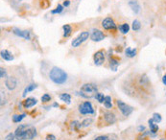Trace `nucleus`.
Masks as SVG:
<instances>
[{
  "mask_svg": "<svg viewBox=\"0 0 166 140\" xmlns=\"http://www.w3.org/2000/svg\"><path fill=\"white\" fill-rule=\"evenodd\" d=\"M105 38L106 36L104 35V33L98 29H94L92 31L91 35H90V39H91L92 41H95V42L101 41V40H103Z\"/></svg>",
  "mask_w": 166,
  "mask_h": 140,
  "instance_id": "1a4fd4ad",
  "label": "nucleus"
},
{
  "mask_svg": "<svg viewBox=\"0 0 166 140\" xmlns=\"http://www.w3.org/2000/svg\"><path fill=\"white\" fill-rule=\"evenodd\" d=\"M49 78L53 83H56V85H62V83H64L66 82L67 74L62 69H61V68L54 66L51 70H50Z\"/></svg>",
  "mask_w": 166,
  "mask_h": 140,
  "instance_id": "f03ea898",
  "label": "nucleus"
},
{
  "mask_svg": "<svg viewBox=\"0 0 166 140\" xmlns=\"http://www.w3.org/2000/svg\"><path fill=\"white\" fill-rule=\"evenodd\" d=\"M62 29H64V38H67V37H69V35L72 32L71 26L68 25V24H65V25L62 26Z\"/></svg>",
  "mask_w": 166,
  "mask_h": 140,
  "instance_id": "412c9836",
  "label": "nucleus"
},
{
  "mask_svg": "<svg viewBox=\"0 0 166 140\" xmlns=\"http://www.w3.org/2000/svg\"><path fill=\"white\" fill-rule=\"evenodd\" d=\"M104 106L106 107V108H112V104H111V96H106V97H105Z\"/></svg>",
  "mask_w": 166,
  "mask_h": 140,
  "instance_id": "5701e85b",
  "label": "nucleus"
},
{
  "mask_svg": "<svg viewBox=\"0 0 166 140\" xmlns=\"http://www.w3.org/2000/svg\"><path fill=\"white\" fill-rule=\"evenodd\" d=\"M80 128H82V125H81V123H79L78 121H73V122L71 123V129L72 130H78Z\"/></svg>",
  "mask_w": 166,
  "mask_h": 140,
  "instance_id": "cd10ccee",
  "label": "nucleus"
},
{
  "mask_svg": "<svg viewBox=\"0 0 166 140\" xmlns=\"http://www.w3.org/2000/svg\"><path fill=\"white\" fill-rule=\"evenodd\" d=\"M46 140H56V136L53 134H48L46 136Z\"/></svg>",
  "mask_w": 166,
  "mask_h": 140,
  "instance_id": "72a5a7b5",
  "label": "nucleus"
},
{
  "mask_svg": "<svg viewBox=\"0 0 166 140\" xmlns=\"http://www.w3.org/2000/svg\"><path fill=\"white\" fill-rule=\"evenodd\" d=\"M5 104V98L3 99V91H1V106Z\"/></svg>",
  "mask_w": 166,
  "mask_h": 140,
  "instance_id": "4c0bfd02",
  "label": "nucleus"
},
{
  "mask_svg": "<svg viewBox=\"0 0 166 140\" xmlns=\"http://www.w3.org/2000/svg\"><path fill=\"white\" fill-rule=\"evenodd\" d=\"M59 99H61L62 102L66 103V104H70L71 102V96L68 94V93H62V94L59 95Z\"/></svg>",
  "mask_w": 166,
  "mask_h": 140,
  "instance_id": "aec40b11",
  "label": "nucleus"
},
{
  "mask_svg": "<svg viewBox=\"0 0 166 140\" xmlns=\"http://www.w3.org/2000/svg\"><path fill=\"white\" fill-rule=\"evenodd\" d=\"M26 116V114L23 113L21 115H18V114H15L14 116H12V121H14L15 123H19L21 120L23 119V118Z\"/></svg>",
  "mask_w": 166,
  "mask_h": 140,
  "instance_id": "b1692460",
  "label": "nucleus"
},
{
  "mask_svg": "<svg viewBox=\"0 0 166 140\" xmlns=\"http://www.w3.org/2000/svg\"><path fill=\"white\" fill-rule=\"evenodd\" d=\"M119 31L122 33V34H128L129 33V31H130V26H129V24L128 23H123V24H121L120 26H119Z\"/></svg>",
  "mask_w": 166,
  "mask_h": 140,
  "instance_id": "4be33fe9",
  "label": "nucleus"
},
{
  "mask_svg": "<svg viewBox=\"0 0 166 140\" xmlns=\"http://www.w3.org/2000/svg\"><path fill=\"white\" fill-rule=\"evenodd\" d=\"M37 86L36 85V83H31V85L27 86L26 88L24 89L22 96H23V97H26V95L28 94V93L31 92V91H33V90H35V89L37 88Z\"/></svg>",
  "mask_w": 166,
  "mask_h": 140,
  "instance_id": "a211bd4d",
  "label": "nucleus"
},
{
  "mask_svg": "<svg viewBox=\"0 0 166 140\" xmlns=\"http://www.w3.org/2000/svg\"><path fill=\"white\" fill-rule=\"evenodd\" d=\"M153 120H154V122L156 123V124L160 123L161 120H162L161 115L159 114V113H154V114H153Z\"/></svg>",
  "mask_w": 166,
  "mask_h": 140,
  "instance_id": "bb28decb",
  "label": "nucleus"
},
{
  "mask_svg": "<svg viewBox=\"0 0 166 140\" xmlns=\"http://www.w3.org/2000/svg\"><path fill=\"white\" fill-rule=\"evenodd\" d=\"M148 124H149V127H150V132H151V133H153V134L155 135L156 133L158 132V124L154 122L153 118L148 121Z\"/></svg>",
  "mask_w": 166,
  "mask_h": 140,
  "instance_id": "2eb2a0df",
  "label": "nucleus"
},
{
  "mask_svg": "<svg viewBox=\"0 0 166 140\" xmlns=\"http://www.w3.org/2000/svg\"><path fill=\"white\" fill-rule=\"evenodd\" d=\"M15 135L14 133H9V134L6 136L5 140H15Z\"/></svg>",
  "mask_w": 166,
  "mask_h": 140,
  "instance_id": "2f4dec72",
  "label": "nucleus"
},
{
  "mask_svg": "<svg viewBox=\"0 0 166 140\" xmlns=\"http://www.w3.org/2000/svg\"><path fill=\"white\" fill-rule=\"evenodd\" d=\"M37 101L36 98H32V97L27 98L26 100L23 102V107H24L25 108H32V107H34V106L37 104Z\"/></svg>",
  "mask_w": 166,
  "mask_h": 140,
  "instance_id": "ddd939ff",
  "label": "nucleus"
},
{
  "mask_svg": "<svg viewBox=\"0 0 166 140\" xmlns=\"http://www.w3.org/2000/svg\"><path fill=\"white\" fill-rule=\"evenodd\" d=\"M50 100H51V96H50L49 94H47V93H45L44 95L42 96V102L46 103V102H49Z\"/></svg>",
  "mask_w": 166,
  "mask_h": 140,
  "instance_id": "7c9ffc66",
  "label": "nucleus"
},
{
  "mask_svg": "<svg viewBox=\"0 0 166 140\" xmlns=\"http://www.w3.org/2000/svg\"><path fill=\"white\" fill-rule=\"evenodd\" d=\"M140 28H141V23H140L139 20H133V31H139Z\"/></svg>",
  "mask_w": 166,
  "mask_h": 140,
  "instance_id": "393cba45",
  "label": "nucleus"
},
{
  "mask_svg": "<svg viewBox=\"0 0 166 140\" xmlns=\"http://www.w3.org/2000/svg\"><path fill=\"white\" fill-rule=\"evenodd\" d=\"M79 111L81 114L83 115H86V114H94V108L92 107V104L89 101H86L81 104L79 106Z\"/></svg>",
  "mask_w": 166,
  "mask_h": 140,
  "instance_id": "39448f33",
  "label": "nucleus"
},
{
  "mask_svg": "<svg viewBox=\"0 0 166 140\" xmlns=\"http://www.w3.org/2000/svg\"><path fill=\"white\" fill-rule=\"evenodd\" d=\"M125 53H126V56L129 58H133L134 56L136 55V48H131L128 47L126 50H125Z\"/></svg>",
  "mask_w": 166,
  "mask_h": 140,
  "instance_id": "6ab92c4d",
  "label": "nucleus"
},
{
  "mask_svg": "<svg viewBox=\"0 0 166 140\" xmlns=\"http://www.w3.org/2000/svg\"><path fill=\"white\" fill-rule=\"evenodd\" d=\"M144 130H145V127H144V126H139L138 127V132H143Z\"/></svg>",
  "mask_w": 166,
  "mask_h": 140,
  "instance_id": "e433bc0d",
  "label": "nucleus"
},
{
  "mask_svg": "<svg viewBox=\"0 0 166 140\" xmlns=\"http://www.w3.org/2000/svg\"><path fill=\"white\" fill-rule=\"evenodd\" d=\"M102 27L105 30H115L116 29V24L114 20L111 17H106L102 20Z\"/></svg>",
  "mask_w": 166,
  "mask_h": 140,
  "instance_id": "6e6552de",
  "label": "nucleus"
},
{
  "mask_svg": "<svg viewBox=\"0 0 166 140\" xmlns=\"http://www.w3.org/2000/svg\"><path fill=\"white\" fill-rule=\"evenodd\" d=\"M12 33H14L15 35H17V37H20V38H23L27 40L31 39V34L29 31L27 30H21V29H18V28H14V29H12Z\"/></svg>",
  "mask_w": 166,
  "mask_h": 140,
  "instance_id": "9d476101",
  "label": "nucleus"
},
{
  "mask_svg": "<svg viewBox=\"0 0 166 140\" xmlns=\"http://www.w3.org/2000/svg\"><path fill=\"white\" fill-rule=\"evenodd\" d=\"M160 140H164V139H160Z\"/></svg>",
  "mask_w": 166,
  "mask_h": 140,
  "instance_id": "a19ab883",
  "label": "nucleus"
},
{
  "mask_svg": "<svg viewBox=\"0 0 166 140\" xmlns=\"http://www.w3.org/2000/svg\"><path fill=\"white\" fill-rule=\"evenodd\" d=\"M104 120L109 125H112V124L116 122V117H115V115L112 112H111V111H106L104 113Z\"/></svg>",
  "mask_w": 166,
  "mask_h": 140,
  "instance_id": "f8f14e48",
  "label": "nucleus"
},
{
  "mask_svg": "<svg viewBox=\"0 0 166 140\" xmlns=\"http://www.w3.org/2000/svg\"><path fill=\"white\" fill-rule=\"evenodd\" d=\"M118 65H119V61L117 60L116 58H111V59H109V67H111V70L116 71Z\"/></svg>",
  "mask_w": 166,
  "mask_h": 140,
  "instance_id": "f3484780",
  "label": "nucleus"
},
{
  "mask_svg": "<svg viewBox=\"0 0 166 140\" xmlns=\"http://www.w3.org/2000/svg\"><path fill=\"white\" fill-rule=\"evenodd\" d=\"M116 104L118 106L119 110L121 111L122 114H123L124 116H129V115L133 111V107H131V106L125 104L124 102H122L120 100H117Z\"/></svg>",
  "mask_w": 166,
  "mask_h": 140,
  "instance_id": "423d86ee",
  "label": "nucleus"
},
{
  "mask_svg": "<svg viewBox=\"0 0 166 140\" xmlns=\"http://www.w3.org/2000/svg\"><path fill=\"white\" fill-rule=\"evenodd\" d=\"M129 6L131 9L134 12V14H138L140 12V5L138 4V2L136 1V0H131L129 2Z\"/></svg>",
  "mask_w": 166,
  "mask_h": 140,
  "instance_id": "dca6fc26",
  "label": "nucleus"
},
{
  "mask_svg": "<svg viewBox=\"0 0 166 140\" xmlns=\"http://www.w3.org/2000/svg\"><path fill=\"white\" fill-rule=\"evenodd\" d=\"M97 94V86L93 83H84L81 86L80 95L84 98L90 99L95 97Z\"/></svg>",
  "mask_w": 166,
  "mask_h": 140,
  "instance_id": "7ed1b4c3",
  "label": "nucleus"
},
{
  "mask_svg": "<svg viewBox=\"0 0 166 140\" xmlns=\"http://www.w3.org/2000/svg\"><path fill=\"white\" fill-rule=\"evenodd\" d=\"M0 72H1V74H0V77L1 78H4L6 76V70L4 68H1V69H0Z\"/></svg>",
  "mask_w": 166,
  "mask_h": 140,
  "instance_id": "f704fd0d",
  "label": "nucleus"
},
{
  "mask_svg": "<svg viewBox=\"0 0 166 140\" xmlns=\"http://www.w3.org/2000/svg\"><path fill=\"white\" fill-rule=\"evenodd\" d=\"M89 32H87V31H84V32L81 33L76 39H74L73 40H72V42H71L72 47H75V48L79 47L82 43H84L86 39H89Z\"/></svg>",
  "mask_w": 166,
  "mask_h": 140,
  "instance_id": "20e7f679",
  "label": "nucleus"
},
{
  "mask_svg": "<svg viewBox=\"0 0 166 140\" xmlns=\"http://www.w3.org/2000/svg\"><path fill=\"white\" fill-rule=\"evenodd\" d=\"M94 140H109L108 136L106 135H101V136H98V137H96Z\"/></svg>",
  "mask_w": 166,
  "mask_h": 140,
  "instance_id": "473e14b6",
  "label": "nucleus"
},
{
  "mask_svg": "<svg viewBox=\"0 0 166 140\" xmlns=\"http://www.w3.org/2000/svg\"><path fill=\"white\" fill-rule=\"evenodd\" d=\"M105 97H106V96H104L103 93H97L96 96H95V98L97 99V101H98L99 103H104Z\"/></svg>",
  "mask_w": 166,
  "mask_h": 140,
  "instance_id": "c756f323",
  "label": "nucleus"
},
{
  "mask_svg": "<svg viewBox=\"0 0 166 140\" xmlns=\"http://www.w3.org/2000/svg\"><path fill=\"white\" fill-rule=\"evenodd\" d=\"M1 58L3 59V60H5L7 61H14V59H15L14 55L8 50H2L1 51Z\"/></svg>",
  "mask_w": 166,
  "mask_h": 140,
  "instance_id": "4468645a",
  "label": "nucleus"
},
{
  "mask_svg": "<svg viewBox=\"0 0 166 140\" xmlns=\"http://www.w3.org/2000/svg\"><path fill=\"white\" fill-rule=\"evenodd\" d=\"M92 119L91 118H86V119H84L82 123H81V125H82V127H89L90 124L92 123Z\"/></svg>",
  "mask_w": 166,
  "mask_h": 140,
  "instance_id": "c85d7f7f",
  "label": "nucleus"
},
{
  "mask_svg": "<svg viewBox=\"0 0 166 140\" xmlns=\"http://www.w3.org/2000/svg\"><path fill=\"white\" fill-rule=\"evenodd\" d=\"M17 81L15 77H8L5 80V86H7V88L9 90H14L17 88Z\"/></svg>",
  "mask_w": 166,
  "mask_h": 140,
  "instance_id": "9b49d317",
  "label": "nucleus"
},
{
  "mask_svg": "<svg viewBox=\"0 0 166 140\" xmlns=\"http://www.w3.org/2000/svg\"><path fill=\"white\" fill-rule=\"evenodd\" d=\"M162 83H163L164 86H166V74H165L163 77H162Z\"/></svg>",
  "mask_w": 166,
  "mask_h": 140,
  "instance_id": "58836bf2",
  "label": "nucleus"
},
{
  "mask_svg": "<svg viewBox=\"0 0 166 140\" xmlns=\"http://www.w3.org/2000/svg\"><path fill=\"white\" fill-rule=\"evenodd\" d=\"M62 11H64V6L61 5V4H59V5L57 6V8L55 9V10H52V11H51V14H61Z\"/></svg>",
  "mask_w": 166,
  "mask_h": 140,
  "instance_id": "a878e982",
  "label": "nucleus"
},
{
  "mask_svg": "<svg viewBox=\"0 0 166 140\" xmlns=\"http://www.w3.org/2000/svg\"><path fill=\"white\" fill-rule=\"evenodd\" d=\"M69 5H70V1H69V0H65V1H64V4H62L64 7H68Z\"/></svg>",
  "mask_w": 166,
  "mask_h": 140,
  "instance_id": "c9c22d12",
  "label": "nucleus"
},
{
  "mask_svg": "<svg viewBox=\"0 0 166 140\" xmlns=\"http://www.w3.org/2000/svg\"><path fill=\"white\" fill-rule=\"evenodd\" d=\"M53 107H59V105L57 103H54V104H53Z\"/></svg>",
  "mask_w": 166,
  "mask_h": 140,
  "instance_id": "ea45409f",
  "label": "nucleus"
},
{
  "mask_svg": "<svg viewBox=\"0 0 166 140\" xmlns=\"http://www.w3.org/2000/svg\"><path fill=\"white\" fill-rule=\"evenodd\" d=\"M93 61H94V63L97 66L102 65L105 61V51L104 50L97 51L94 54V56H93Z\"/></svg>",
  "mask_w": 166,
  "mask_h": 140,
  "instance_id": "0eeeda50",
  "label": "nucleus"
},
{
  "mask_svg": "<svg viewBox=\"0 0 166 140\" xmlns=\"http://www.w3.org/2000/svg\"><path fill=\"white\" fill-rule=\"evenodd\" d=\"M37 133V129L32 125H19L15 130V135L17 140H32Z\"/></svg>",
  "mask_w": 166,
  "mask_h": 140,
  "instance_id": "f257e3e1",
  "label": "nucleus"
}]
</instances>
